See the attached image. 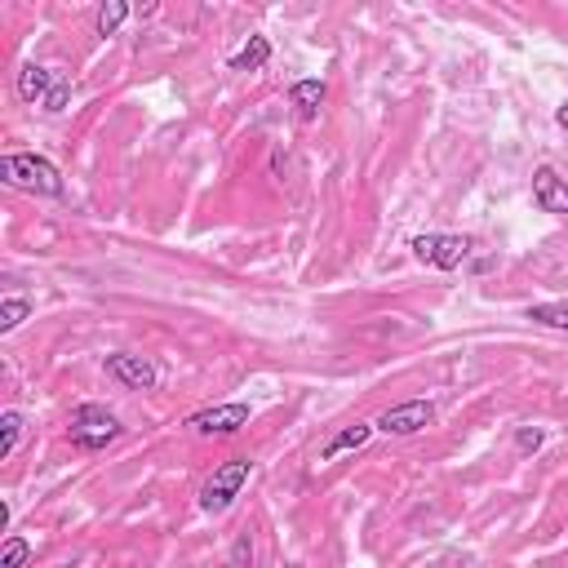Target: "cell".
<instances>
[{"label": "cell", "instance_id": "6da1fadb", "mask_svg": "<svg viewBox=\"0 0 568 568\" xmlns=\"http://www.w3.org/2000/svg\"><path fill=\"white\" fill-rule=\"evenodd\" d=\"M0 178L18 191H31V195H62V173L53 160L36 155V151H13L0 160Z\"/></svg>", "mask_w": 568, "mask_h": 568}, {"label": "cell", "instance_id": "7a4b0ae2", "mask_svg": "<svg viewBox=\"0 0 568 568\" xmlns=\"http://www.w3.org/2000/svg\"><path fill=\"white\" fill-rule=\"evenodd\" d=\"M18 98H22L27 106H40V111L58 115V111H67V102H71V80H67L62 71H53V67L27 62V67L18 71Z\"/></svg>", "mask_w": 568, "mask_h": 568}, {"label": "cell", "instance_id": "3957f363", "mask_svg": "<svg viewBox=\"0 0 568 568\" xmlns=\"http://www.w3.org/2000/svg\"><path fill=\"white\" fill-rule=\"evenodd\" d=\"M120 417L111 413V408H102V404H80L75 413H71V426H67V435H71V444L75 448H84V453H98V448H106L111 439H120Z\"/></svg>", "mask_w": 568, "mask_h": 568}, {"label": "cell", "instance_id": "277c9868", "mask_svg": "<svg viewBox=\"0 0 568 568\" xmlns=\"http://www.w3.org/2000/svg\"><path fill=\"white\" fill-rule=\"evenodd\" d=\"M248 470H253L248 457H226L222 466H213V475H209L204 488H200V506H204L209 515L226 510V506L240 497V488L248 484Z\"/></svg>", "mask_w": 568, "mask_h": 568}, {"label": "cell", "instance_id": "5b68a950", "mask_svg": "<svg viewBox=\"0 0 568 568\" xmlns=\"http://www.w3.org/2000/svg\"><path fill=\"white\" fill-rule=\"evenodd\" d=\"M413 253L417 262L426 266H439V271H453L470 257V240L466 235H444V231H430V235H413Z\"/></svg>", "mask_w": 568, "mask_h": 568}, {"label": "cell", "instance_id": "8992f818", "mask_svg": "<svg viewBox=\"0 0 568 568\" xmlns=\"http://www.w3.org/2000/svg\"><path fill=\"white\" fill-rule=\"evenodd\" d=\"M430 422H435V404H430V399H404V404L386 408L373 426L386 430V435H417V430H426Z\"/></svg>", "mask_w": 568, "mask_h": 568}, {"label": "cell", "instance_id": "52a82bcc", "mask_svg": "<svg viewBox=\"0 0 568 568\" xmlns=\"http://www.w3.org/2000/svg\"><path fill=\"white\" fill-rule=\"evenodd\" d=\"M186 426L195 435H235L240 426H248V404H213L186 417Z\"/></svg>", "mask_w": 568, "mask_h": 568}, {"label": "cell", "instance_id": "ba28073f", "mask_svg": "<svg viewBox=\"0 0 568 568\" xmlns=\"http://www.w3.org/2000/svg\"><path fill=\"white\" fill-rule=\"evenodd\" d=\"M106 373H111L120 386H129V390H151V386L160 382L155 364H151L146 355H129V351H115V355H106Z\"/></svg>", "mask_w": 568, "mask_h": 568}, {"label": "cell", "instance_id": "9c48e42d", "mask_svg": "<svg viewBox=\"0 0 568 568\" xmlns=\"http://www.w3.org/2000/svg\"><path fill=\"white\" fill-rule=\"evenodd\" d=\"M532 204L541 213H568V182L555 169H537L532 173Z\"/></svg>", "mask_w": 568, "mask_h": 568}, {"label": "cell", "instance_id": "30bf717a", "mask_svg": "<svg viewBox=\"0 0 568 568\" xmlns=\"http://www.w3.org/2000/svg\"><path fill=\"white\" fill-rule=\"evenodd\" d=\"M324 98H328L324 80H297V84L288 89V102H293L297 120H315V115H320V106H324Z\"/></svg>", "mask_w": 568, "mask_h": 568}, {"label": "cell", "instance_id": "8fae6325", "mask_svg": "<svg viewBox=\"0 0 568 568\" xmlns=\"http://www.w3.org/2000/svg\"><path fill=\"white\" fill-rule=\"evenodd\" d=\"M368 435H373V426H368V422L342 426V430L320 448V457H324V462H333V457H342V453H351V448H364V444H368Z\"/></svg>", "mask_w": 568, "mask_h": 568}, {"label": "cell", "instance_id": "7c38bea8", "mask_svg": "<svg viewBox=\"0 0 568 568\" xmlns=\"http://www.w3.org/2000/svg\"><path fill=\"white\" fill-rule=\"evenodd\" d=\"M266 58H271V40L266 36H248V44L226 58V67L231 71H257V67H266Z\"/></svg>", "mask_w": 568, "mask_h": 568}, {"label": "cell", "instance_id": "4fadbf2b", "mask_svg": "<svg viewBox=\"0 0 568 568\" xmlns=\"http://www.w3.org/2000/svg\"><path fill=\"white\" fill-rule=\"evenodd\" d=\"M528 320L568 333V302H537V306H528Z\"/></svg>", "mask_w": 568, "mask_h": 568}, {"label": "cell", "instance_id": "5bb4252c", "mask_svg": "<svg viewBox=\"0 0 568 568\" xmlns=\"http://www.w3.org/2000/svg\"><path fill=\"white\" fill-rule=\"evenodd\" d=\"M18 439H22V413H0V457H13V448H18Z\"/></svg>", "mask_w": 568, "mask_h": 568}, {"label": "cell", "instance_id": "9a60e30c", "mask_svg": "<svg viewBox=\"0 0 568 568\" xmlns=\"http://www.w3.org/2000/svg\"><path fill=\"white\" fill-rule=\"evenodd\" d=\"M124 18H129V4H124V0H106V4L98 9V36H115Z\"/></svg>", "mask_w": 568, "mask_h": 568}, {"label": "cell", "instance_id": "2e32d148", "mask_svg": "<svg viewBox=\"0 0 568 568\" xmlns=\"http://www.w3.org/2000/svg\"><path fill=\"white\" fill-rule=\"evenodd\" d=\"M27 315H31V302H27V297H4V302H0V333L18 328Z\"/></svg>", "mask_w": 568, "mask_h": 568}, {"label": "cell", "instance_id": "e0dca14e", "mask_svg": "<svg viewBox=\"0 0 568 568\" xmlns=\"http://www.w3.org/2000/svg\"><path fill=\"white\" fill-rule=\"evenodd\" d=\"M31 559V546L22 537H4V555H0V568H22Z\"/></svg>", "mask_w": 568, "mask_h": 568}, {"label": "cell", "instance_id": "ac0fdd59", "mask_svg": "<svg viewBox=\"0 0 568 568\" xmlns=\"http://www.w3.org/2000/svg\"><path fill=\"white\" fill-rule=\"evenodd\" d=\"M248 559H253V541H248V537H240V541H235V550H231V559H226L222 568H248Z\"/></svg>", "mask_w": 568, "mask_h": 568}, {"label": "cell", "instance_id": "d6986e66", "mask_svg": "<svg viewBox=\"0 0 568 568\" xmlns=\"http://www.w3.org/2000/svg\"><path fill=\"white\" fill-rule=\"evenodd\" d=\"M541 439H546V435H541L537 426H524V430L515 435V444H519V453H532V448H541Z\"/></svg>", "mask_w": 568, "mask_h": 568}, {"label": "cell", "instance_id": "ffe728a7", "mask_svg": "<svg viewBox=\"0 0 568 568\" xmlns=\"http://www.w3.org/2000/svg\"><path fill=\"white\" fill-rule=\"evenodd\" d=\"M555 124H559V129L568 133V106H559V111H555Z\"/></svg>", "mask_w": 568, "mask_h": 568}]
</instances>
